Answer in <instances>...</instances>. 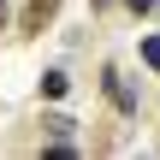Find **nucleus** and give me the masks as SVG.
Wrapping results in <instances>:
<instances>
[{
	"label": "nucleus",
	"instance_id": "nucleus-1",
	"mask_svg": "<svg viewBox=\"0 0 160 160\" xmlns=\"http://www.w3.org/2000/svg\"><path fill=\"white\" fill-rule=\"evenodd\" d=\"M59 6H65V0H24V12H18V30H24V36H42V30L59 18Z\"/></svg>",
	"mask_w": 160,
	"mask_h": 160
},
{
	"label": "nucleus",
	"instance_id": "nucleus-2",
	"mask_svg": "<svg viewBox=\"0 0 160 160\" xmlns=\"http://www.w3.org/2000/svg\"><path fill=\"white\" fill-rule=\"evenodd\" d=\"M101 83H107V101H113V107H119V113H137V95H131V83H125V77H119V71H113V65H107V71H101Z\"/></svg>",
	"mask_w": 160,
	"mask_h": 160
},
{
	"label": "nucleus",
	"instance_id": "nucleus-3",
	"mask_svg": "<svg viewBox=\"0 0 160 160\" xmlns=\"http://www.w3.org/2000/svg\"><path fill=\"white\" fill-rule=\"evenodd\" d=\"M65 89H71V77H65V71H48V77H42V95H53V101H59Z\"/></svg>",
	"mask_w": 160,
	"mask_h": 160
},
{
	"label": "nucleus",
	"instance_id": "nucleus-4",
	"mask_svg": "<svg viewBox=\"0 0 160 160\" xmlns=\"http://www.w3.org/2000/svg\"><path fill=\"white\" fill-rule=\"evenodd\" d=\"M42 131H48V137H59V142H65V137H71V119H65V113H48V119H42Z\"/></svg>",
	"mask_w": 160,
	"mask_h": 160
},
{
	"label": "nucleus",
	"instance_id": "nucleus-5",
	"mask_svg": "<svg viewBox=\"0 0 160 160\" xmlns=\"http://www.w3.org/2000/svg\"><path fill=\"white\" fill-rule=\"evenodd\" d=\"M142 65H148V71H160V36H148V42H142Z\"/></svg>",
	"mask_w": 160,
	"mask_h": 160
},
{
	"label": "nucleus",
	"instance_id": "nucleus-6",
	"mask_svg": "<svg viewBox=\"0 0 160 160\" xmlns=\"http://www.w3.org/2000/svg\"><path fill=\"white\" fill-rule=\"evenodd\" d=\"M154 6H160V0H131V12H154Z\"/></svg>",
	"mask_w": 160,
	"mask_h": 160
},
{
	"label": "nucleus",
	"instance_id": "nucleus-7",
	"mask_svg": "<svg viewBox=\"0 0 160 160\" xmlns=\"http://www.w3.org/2000/svg\"><path fill=\"white\" fill-rule=\"evenodd\" d=\"M0 24H6V6H0Z\"/></svg>",
	"mask_w": 160,
	"mask_h": 160
}]
</instances>
